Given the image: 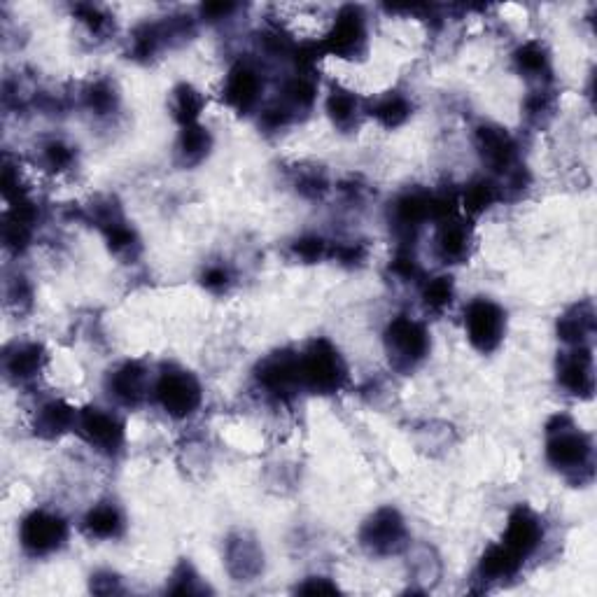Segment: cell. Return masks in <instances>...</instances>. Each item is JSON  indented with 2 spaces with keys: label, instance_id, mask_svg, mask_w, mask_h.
I'll return each mask as SVG.
<instances>
[{
  "label": "cell",
  "instance_id": "obj_1",
  "mask_svg": "<svg viewBox=\"0 0 597 597\" xmlns=\"http://www.w3.org/2000/svg\"><path fill=\"white\" fill-rule=\"evenodd\" d=\"M546 460L567 479L593 474V439L570 416H553L546 425Z\"/></svg>",
  "mask_w": 597,
  "mask_h": 597
},
{
  "label": "cell",
  "instance_id": "obj_2",
  "mask_svg": "<svg viewBox=\"0 0 597 597\" xmlns=\"http://www.w3.org/2000/svg\"><path fill=\"white\" fill-rule=\"evenodd\" d=\"M301 390L313 395H334L348 383V367L332 341L313 339L299 353Z\"/></svg>",
  "mask_w": 597,
  "mask_h": 597
},
{
  "label": "cell",
  "instance_id": "obj_3",
  "mask_svg": "<svg viewBox=\"0 0 597 597\" xmlns=\"http://www.w3.org/2000/svg\"><path fill=\"white\" fill-rule=\"evenodd\" d=\"M383 343L392 369H397L399 374H409L418 364H423L432 348L430 332L423 322L413 320L409 315H397L395 320H390V325L385 327Z\"/></svg>",
  "mask_w": 597,
  "mask_h": 597
},
{
  "label": "cell",
  "instance_id": "obj_4",
  "mask_svg": "<svg viewBox=\"0 0 597 597\" xmlns=\"http://www.w3.org/2000/svg\"><path fill=\"white\" fill-rule=\"evenodd\" d=\"M152 395L168 416L175 420L194 416L201 406L203 390L192 371L180 367H164L152 385Z\"/></svg>",
  "mask_w": 597,
  "mask_h": 597
},
{
  "label": "cell",
  "instance_id": "obj_5",
  "mask_svg": "<svg viewBox=\"0 0 597 597\" xmlns=\"http://www.w3.org/2000/svg\"><path fill=\"white\" fill-rule=\"evenodd\" d=\"M19 542L28 556H52V553L63 549V544L68 542L66 518L47 509L31 511L19 525Z\"/></svg>",
  "mask_w": 597,
  "mask_h": 597
},
{
  "label": "cell",
  "instance_id": "obj_6",
  "mask_svg": "<svg viewBox=\"0 0 597 597\" xmlns=\"http://www.w3.org/2000/svg\"><path fill=\"white\" fill-rule=\"evenodd\" d=\"M465 332L472 346L483 355L495 353L507 332V313L493 299L479 297L465 308Z\"/></svg>",
  "mask_w": 597,
  "mask_h": 597
},
{
  "label": "cell",
  "instance_id": "obj_7",
  "mask_svg": "<svg viewBox=\"0 0 597 597\" xmlns=\"http://www.w3.org/2000/svg\"><path fill=\"white\" fill-rule=\"evenodd\" d=\"M360 544L371 556H397L409 546V530L402 514L392 507H383L364 521Z\"/></svg>",
  "mask_w": 597,
  "mask_h": 597
},
{
  "label": "cell",
  "instance_id": "obj_8",
  "mask_svg": "<svg viewBox=\"0 0 597 597\" xmlns=\"http://www.w3.org/2000/svg\"><path fill=\"white\" fill-rule=\"evenodd\" d=\"M322 54L339 56V59H355L367 49V17L362 7L346 5L336 14L332 28L320 42Z\"/></svg>",
  "mask_w": 597,
  "mask_h": 597
},
{
  "label": "cell",
  "instance_id": "obj_9",
  "mask_svg": "<svg viewBox=\"0 0 597 597\" xmlns=\"http://www.w3.org/2000/svg\"><path fill=\"white\" fill-rule=\"evenodd\" d=\"M124 420L117 413L98 409V406H87L77 413L75 432L103 455H117L122 451L126 439Z\"/></svg>",
  "mask_w": 597,
  "mask_h": 597
},
{
  "label": "cell",
  "instance_id": "obj_10",
  "mask_svg": "<svg viewBox=\"0 0 597 597\" xmlns=\"http://www.w3.org/2000/svg\"><path fill=\"white\" fill-rule=\"evenodd\" d=\"M255 378L266 395L280 399H292L301 390L299 378V353L294 350H278V353L266 355L257 364Z\"/></svg>",
  "mask_w": 597,
  "mask_h": 597
},
{
  "label": "cell",
  "instance_id": "obj_11",
  "mask_svg": "<svg viewBox=\"0 0 597 597\" xmlns=\"http://www.w3.org/2000/svg\"><path fill=\"white\" fill-rule=\"evenodd\" d=\"M434 220V194L416 189L399 194L390 206V227L404 245L416 241L420 227Z\"/></svg>",
  "mask_w": 597,
  "mask_h": 597
},
{
  "label": "cell",
  "instance_id": "obj_12",
  "mask_svg": "<svg viewBox=\"0 0 597 597\" xmlns=\"http://www.w3.org/2000/svg\"><path fill=\"white\" fill-rule=\"evenodd\" d=\"M476 150H479L483 164L497 175H511L518 166V145L507 129L495 124H481L474 133Z\"/></svg>",
  "mask_w": 597,
  "mask_h": 597
},
{
  "label": "cell",
  "instance_id": "obj_13",
  "mask_svg": "<svg viewBox=\"0 0 597 597\" xmlns=\"http://www.w3.org/2000/svg\"><path fill=\"white\" fill-rule=\"evenodd\" d=\"M264 91V77L250 61H236L222 84V98L238 115H248L259 105Z\"/></svg>",
  "mask_w": 597,
  "mask_h": 597
},
{
  "label": "cell",
  "instance_id": "obj_14",
  "mask_svg": "<svg viewBox=\"0 0 597 597\" xmlns=\"http://www.w3.org/2000/svg\"><path fill=\"white\" fill-rule=\"evenodd\" d=\"M544 542V523L535 511L525 504H518V507L509 514L507 530L502 535V546L514 553L518 560H528L532 553H535Z\"/></svg>",
  "mask_w": 597,
  "mask_h": 597
},
{
  "label": "cell",
  "instance_id": "obj_15",
  "mask_svg": "<svg viewBox=\"0 0 597 597\" xmlns=\"http://www.w3.org/2000/svg\"><path fill=\"white\" fill-rule=\"evenodd\" d=\"M558 383L574 397L588 399L595 390V367L591 346H577L560 355Z\"/></svg>",
  "mask_w": 597,
  "mask_h": 597
},
{
  "label": "cell",
  "instance_id": "obj_16",
  "mask_svg": "<svg viewBox=\"0 0 597 597\" xmlns=\"http://www.w3.org/2000/svg\"><path fill=\"white\" fill-rule=\"evenodd\" d=\"M108 392L117 404L136 409L147 399L150 392V374H147L145 364L136 360L122 362L117 369H112L108 374Z\"/></svg>",
  "mask_w": 597,
  "mask_h": 597
},
{
  "label": "cell",
  "instance_id": "obj_17",
  "mask_svg": "<svg viewBox=\"0 0 597 597\" xmlns=\"http://www.w3.org/2000/svg\"><path fill=\"white\" fill-rule=\"evenodd\" d=\"M224 563L236 581H252L264 570V553L250 535H234L224 549Z\"/></svg>",
  "mask_w": 597,
  "mask_h": 597
},
{
  "label": "cell",
  "instance_id": "obj_18",
  "mask_svg": "<svg viewBox=\"0 0 597 597\" xmlns=\"http://www.w3.org/2000/svg\"><path fill=\"white\" fill-rule=\"evenodd\" d=\"M47 353L40 343L35 341H21L14 343L5 350L3 355V371L12 383H28L33 378L40 376V371L45 369Z\"/></svg>",
  "mask_w": 597,
  "mask_h": 597
},
{
  "label": "cell",
  "instance_id": "obj_19",
  "mask_svg": "<svg viewBox=\"0 0 597 597\" xmlns=\"http://www.w3.org/2000/svg\"><path fill=\"white\" fill-rule=\"evenodd\" d=\"M434 250L444 264H462L472 252V229L460 217H448L439 224L437 236H434Z\"/></svg>",
  "mask_w": 597,
  "mask_h": 597
},
{
  "label": "cell",
  "instance_id": "obj_20",
  "mask_svg": "<svg viewBox=\"0 0 597 597\" xmlns=\"http://www.w3.org/2000/svg\"><path fill=\"white\" fill-rule=\"evenodd\" d=\"M77 413L73 406L63 399H49L35 413L33 430L42 439H59L61 434L75 430L77 425Z\"/></svg>",
  "mask_w": 597,
  "mask_h": 597
},
{
  "label": "cell",
  "instance_id": "obj_21",
  "mask_svg": "<svg viewBox=\"0 0 597 597\" xmlns=\"http://www.w3.org/2000/svg\"><path fill=\"white\" fill-rule=\"evenodd\" d=\"M558 334L570 348L588 346L595 334V308L591 301H581L560 315Z\"/></svg>",
  "mask_w": 597,
  "mask_h": 597
},
{
  "label": "cell",
  "instance_id": "obj_22",
  "mask_svg": "<svg viewBox=\"0 0 597 597\" xmlns=\"http://www.w3.org/2000/svg\"><path fill=\"white\" fill-rule=\"evenodd\" d=\"M124 514L117 504L112 502H98L96 507L87 511V516L82 518V530L89 539H117L124 532Z\"/></svg>",
  "mask_w": 597,
  "mask_h": 597
},
{
  "label": "cell",
  "instance_id": "obj_23",
  "mask_svg": "<svg viewBox=\"0 0 597 597\" xmlns=\"http://www.w3.org/2000/svg\"><path fill=\"white\" fill-rule=\"evenodd\" d=\"M523 560H518L514 553H511L507 546L495 544L483 553L479 560V579L486 581V584H497V581L514 579L518 572H521Z\"/></svg>",
  "mask_w": 597,
  "mask_h": 597
},
{
  "label": "cell",
  "instance_id": "obj_24",
  "mask_svg": "<svg viewBox=\"0 0 597 597\" xmlns=\"http://www.w3.org/2000/svg\"><path fill=\"white\" fill-rule=\"evenodd\" d=\"M210 147H213V138H210L206 126L189 124L182 126L175 154H178V161L182 166H196L208 157Z\"/></svg>",
  "mask_w": 597,
  "mask_h": 597
},
{
  "label": "cell",
  "instance_id": "obj_25",
  "mask_svg": "<svg viewBox=\"0 0 597 597\" xmlns=\"http://www.w3.org/2000/svg\"><path fill=\"white\" fill-rule=\"evenodd\" d=\"M514 66L528 80H549L551 56L539 40H530L514 52Z\"/></svg>",
  "mask_w": 597,
  "mask_h": 597
},
{
  "label": "cell",
  "instance_id": "obj_26",
  "mask_svg": "<svg viewBox=\"0 0 597 597\" xmlns=\"http://www.w3.org/2000/svg\"><path fill=\"white\" fill-rule=\"evenodd\" d=\"M360 101L353 91L334 87L327 96V115L332 119V124L341 131H353L360 124Z\"/></svg>",
  "mask_w": 597,
  "mask_h": 597
},
{
  "label": "cell",
  "instance_id": "obj_27",
  "mask_svg": "<svg viewBox=\"0 0 597 597\" xmlns=\"http://www.w3.org/2000/svg\"><path fill=\"white\" fill-rule=\"evenodd\" d=\"M315 98H318V87H315L313 77L301 73V75L290 77V80H285L283 89H280L278 103L285 105V108L294 115V112L311 110Z\"/></svg>",
  "mask_w": 597,
  "mask_h": 597
},
{
  "label": "cell",
  "instance_id": "obj_28",
  "mask_svg": "<svg viewBox=\"0 0 597 597\" xmlns=\"http://www.w3.org/2000/svg\"><path fill=\"white\" fill-rule=\"evenodd\" d=\"M411 112V101L404 94H399V91H390V94L381 96L369 108V115L376 117L378 124L385 126V129H397V126H402L406 119L411 117Z\"/></svg>",
  "mask_w": 597,
  "mask_h": 597
},
{
  "label": "cell",
  "instance_id": "obj_29",
  "mask_svg": "<svg viewBox=\"0 0 597 597\" xmlns=\"http://www.w3.org/2000/svg\"><path fill=\"white\" fill-rule=\"evenodd\" d=\"M500 199H502V187L490 178H479V180L469 182L460 203H462V210H465L467 215L476 217V215H483L486 210L493 208Z\"/></svg>",
  "mask_w": 597,
  "mask_h": 597
},
{
  "label": "cell",
  "instance_id": "obj_30",
  "mask_svg": "<svg viewBox=\"0 0 597 597\" xmlns=\"http://www.w3.org/2000/svg\"><path fill=\"white\" fill-rule=\"evenodd\" d=\"M203 96L199 89H194L192 84H178L173 89V98H171V110L175 122L180 126H189V124H199L201 110H203Z\"/></svg>",
  "mask_w": 597,
  "mask_h": 597
},
{
  "label": "cell",
  "instance_id": "obj_31",
  "mask_svg": "<svg viewBox=\"0 0 597 597\" xmlns=\"http://www.w3.org/2000/svg\"><path fill=\"white\" fill-rule=\"evenodd\" d=\"M423 306L425 311L430 313H444L446 308H451L453 299H455V283L451 276H437L432 280H427L423 285Z\"/></svg>",
  "mask_w": 597,
  "mask_h": 597
},
{
  "label": "cell",
  "instance_id": "obj_32",
  "mask_svg": "<svg viewBox=\"0 0 597 597\" xmlns=\"http://www.w3.org/2000/svg\"><path fill=\"white\" fill-rule=\"evenodd\" d=\"M101 231H103L105 241H108V248L115 252L117 257H131V259L136 257V252L140 250V241H138L136 231L126 224L124 217L122 220L108 224V227H103Z\"/></svg>",
  "mask_w": 597,
  "mask_h": 597
},
{
  "label": "cell",
  "instance_id": "obj_33",
  "mask_svg": "<svg viewBox=\"0 0 597 597\" xmlns=\"http://www.w3.org/2000/svg\"><path fill=\"white\" fill-rule=\"evenodd\" d=\"M117 103H119L117 89L115 84L108 80L91 82L87 91H84V105H87V108L98 117H105L110 115V112H115Z\"/></svg>",
  "mask_w": 597,
  "mask_h": 597
},
{
  "label": "cell",
  "instance_id": "obj_34",
  "mask_svg": "<svg viewBox=\"0 0 597 597\" xmlns=\"http://www.w3.org/2000/svg\"><path fill=\"white\" fill-rule=\"evenodd\" d=\"M42 166L52 173H63L75 164V147L63 143V140H49L42 145Z\"/></svg>",
  "mask_w": 597,
  "mask_h": 597
},
{
  "label": "cell",
  "instance_id": "obj_35",
  "mask_svg": "<svg viewBox=\"0 0 597 597\" xmlns=\"http://www.w3.org/2000/svg\"><path fill=\"white\" fill-rule=\"evenodd\" d=\"M411 558V572L416 581H420V584H434L441 572L439 558L434 556V551L427 549V546H420V549L413 551Z\"/></svg>",
  "mask_w": 597,
  "mask_h": 597
},
{
  "label": "cell",
  "instance_id": "obj_36",
  "mask_svg": "<svg viewBox=\"0 0 597 597\" xmlns=\"http://www.w3.org/2000/svg\"><path fill=\"white\" fill-rule=\"evenodd\" d=\"M171 586H168V593L175 595H199L206 593V586L199 581V574L194 572V567L189 563H180L178 570L173 572Z\"/></svg>",
  "mask_w": 597,
  "mask_h": 597
},
{
  "label": "cell",
  "instance_id": "obj_37",
  "mask_svg": "<svg viewBox=\"0 0 597 597\" xmlns=\"http://www.w3.org/2000/svg\"><path fill=\"white\" fill-rule=\"evenodd\" d=\"M292 252L301 262H318V259L329 257V243L322 236H304L299 241H294Z\"/></svg>",
  "mask_w": 597,
  "mask_h": 597
},
{
  "label": "cell",
  "instance_id": "obj_38",
  "mask_svg": "<svg viewBox=\"0 0 597 597\" xmlns=\"http://www.w3.org/2000/svg\"><path fill=\"white\" fill-rule=\"evenodd\" d=\"M390 271L395 273L399 280H406V283H409V280H418L420 276H423L418 259L411 255L409 248H402L397 252V257L392 259V264H390Z\"/></svg>",
  "mask_w": 597,
  "mask_h": 597
},
{
  "label": "cell",
  "instance_id": "obj_39",
  "mask_svg": "<svg viewBox=\"0 0 597 597\" xmlns=\"http://www.w3.org/2000/svg\"><path fill=\"white\" fill-rule=\"evenodd\" d=\"M75 14H77V19H80L82 24L87 26L94 35H101V33L108 31L110 17L101 10V7H96V5H75Z\"/></svg>",
  "mask_w": 597,
  "mask_h": 597
},
{
  "label": "cell",
  "instance_id": "obj_40",
  "mask_svg": "<svg viewBox=\"0 0 597 597\" xmlns=\"http://www.w3.org/2000/svg\"><path fill=\"white\" fill-rule=\"evenodd\" d=\"M292 112L285 108V105L280 103H273L271 108L262 110V117H259V126H264L266 131H280L285 129L287 124L292 122Z\"/></svg>",
  "mask_w": 597,
  "mask_h": 597
},
{
  "label": "cell",
  "instance_id": "obj_41",
  "mask_svg": "<svg viewBox=\"0 0 597 597\" xmlns=\"http://www.w3.org/2000/svg\"><path fill=\"white\" fill-rule=\"evenodd\" d=\"M201 285L210 292L222 294V292L229 290L231 273L224 269V266H208V269L203 271V276H201Z\"/></svg>",
  "mask_w": 597,
  "mask_h": 597
},
{
  "label": "cell",
  "instance_id": "obj_42",
  "mask_svg": "<svg viewBox=\"0 0 597 597\" xmlns=\"http://www.w3.org/2000/svg\"><path fill=\"white\" fill-rule=\"evenodd\" d=\"M297 593L304 595H334L339 593V586L332 584L327 577H311L297 588Z\"/></svg>",
  "mask_w": 597,
  "mask_h": 597
},
{
  "label": "cell",
  "instance_id": "obj_43",
  "mask_svg": "<svg viewBox=\"0 0 597 597\" xmlns=\"http://www.w3.org/2000/svg\"><path fill=\"white\" fill-rule=\"evenodd\" d=\"M91 591L98 595H110V593H119L122 586H119V577L112 572H98L91 577Z\"/></svg>",
  "mask_w": 597,
  "mask_h": 597
},
{
  "label": "cell",
  "instance_id": "obj_44",
  "mask_svg": "<svg viewBox=\"0 0 597 597\" xmlns=\"http://www.w3.org/2000/svg\"><path fill=\"white\" fill-rule=\"evenodd\" d=\"M7 299L17 301V304H31V287H28L26 278H14L12 290H7Z\"/></svg>",
  "mask_w": 597,
  "mask_h": 597
},
{
  "label": "cell",
  "instance_id": "obj_45",
  "mask_svg": "<svg viewBox=\"0 0 597 597\" xmlns=\"http://www.w3.org/2000/svg\"><path fill=\"white\" fill-rule=\"evenodd\" d=\"M234 10H236V5H234V3H208V5H203V7H201L203 17H208L210 21H217V19L229 17V14L234 12Z\"/></svg>",
  "mask_w": 597,
  "mask_h": 597
}]
</instances>
